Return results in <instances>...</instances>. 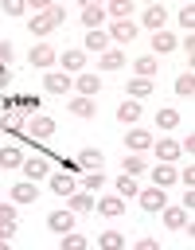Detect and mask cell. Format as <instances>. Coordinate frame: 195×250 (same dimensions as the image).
Returning a JSON list of instances; mask_svg holds the SVG:
<instances>
[{"instance_id":"4316f807","label":"cell","mask_w":195,"mask_h":250,"mask_svg":"<svg viewBox=\"0 0 195 250\" xmlns=\"http://www.w3.org/2000/svg\"><path fill=\"white\" fill-rule=\"evenodd\" d=\"M98 66H101V70H121V66H125V55H121V51H101Z\"/></svg>"},{"instance_id":"b9f144b4","label":"cell","mask_w":195,"mask_h":250,"mask_svg":"<svg viewBox=\"0 0 195 250\" xmlns=\"http://www.w3.org/2000/svg\"><path fill=\"white\" fill-rule=\"evenodd\" d=\"M179 180H183V184H187V188H195V168H191V164H187V168H183V172H179Z\"/></svg>"},{"instance_id":"4fadbf2b","label":"cell","mask_w":195,"mask_h":250,"mask_svg":"<svg viewBox=\"0 0 195 250\" xmlns=\"http://www.w3.org/2000/svg\"><path fill=\"white\" fill-rule=\"evenodd\" d=\"M109 35H113V43H133V39H136V23H129V20H117V23L109 27Z\"/></svg>"},{"instance_id":"ab89813d","label":"cell","mask_w":195,"mask_h":250,"mask_svg":"<svg viewBox=\"0 0 195 250\" xmlns=\"http://www.w3.org/2000/svg\"><path fill=\"white\" fill-rule=\"evenodd\" d=\"M179 27H183V31H191V27H195V8H191V4H187V8H179Z\"/></svg>"},{"instance_id":"7402d4cb","label":"cell","mask_w":195,"mask_h":250,"mask_svg":"<svg viewBox=\"0 0 195 250\" xmlns=\"http://www.w3.org/2000/svg\"><path fill=\"white\" fill-rule=\"evenodd\" d=\"M152 148H156V156H160V164H172V160L179 156V141H156Z\"/></svg>"},{"instance_id":"ee69618b","label":"cell","mask_w":195,"mask_h":250,"mask_svg":"<svg viewBox=\"0 0 195 250\" xmlns=\"http://www.w3.org/2000/svg\"><path fill=\"white\" fill-rule=\"evenodd\" d=\"M183 207H187V211L195 207V191H191V188H183Z\"/></svg>"},{"instance_id":"f546056e","label":"cell","mask_w":195,"mask_h":250,"mask_svg":"<svg viewBox=\"0 0 195 250\" xmlns=\"http://www.w3.org/2000/svg\"><path fill=\"white\" fill-rule=\"evenodd\" d=\"M101 188H105V172H101V168L86 172V180H82V191H90V195H94V191H101Z\"/></svg>"},{"instance_id":"8fae6325","label":"cell","mask_w":195,"mask_h":250,"mask_svg":"<svg viewBox=\"0 0 195 250\" xmlns=\"http://www.w3.org/2000/svg\"><path fill=\"white\" fill-rule=\"evenodd\" d=\"M179 47V39L172 35V31H152V55H168V51H176Z\"/></svg>"},{"instance_id":"74e56055","label":"cell","mask_w":195,"mask_h":250,"mask_svg":"<svg viewBox=\"0 0 195 250\" xmlns=\"http://www.w3.org/2000/svg\"><path fill=\"white\" fill-rule=\"evenodd\" d=\"M62 250H86V238L74 234V230H66V234H62Z\"/></svg>"},{"instance_id":"83f0119b","label":"cell","mask_w":195,"mask_h":250,"mask_svg":"<svg viewBox=\"0 0 195 250\" xmlns=\"http://www.w3.org/2000/svg\"><path fill=\"white\" fill-rule=\"evenodd\" d=\"M176 94H179V98H187V102L195 98V74H191V70L176 78Z\"/></svg>"},{"instance_id":"e0dca14e","label":"cell","mask_w":195,"mask_h":250,"mask_svg":"<svg viewBox=\"0 0 195 250\" xmlns=\"http://www.w3.org/2000/svg\"><path fill=\"white\" fill-rule=\"evenodd\" d=\"M70 113H74V117H94V113H98V102L78 94V98H70Z\"/></svg>"},{"instance_id":"8992f818","label":"cell","mask_w":195,"mask_h":250,"mask_svg":"<svg viewBox=\"0 0 195 250\" xmlns=\"http://www.w3.org/2000/svg\"><path fill=\"white\" fill-rule=\"evenodd\" d=\"M16 238V207L12 203H0V242Z\"/></svg>"},{"instance_id":"ba28073f","label":"cell","mask_w":195,"mask_h":250,"mask_svg":"<svg viewBox=\"0 0 195 250\" xmlns=\"http://www.w3.org/2000/svg\"><path fill=\"white\" fill-rule=\"evenodd\" d=\"M20 168H23V176H27V180H47V176H51V168H47V160H43V156H27Z\"/></svg>"},{"instance_id":"f6af8a7d","label":"cell","mask_w":195,"mask_h":250,"mask_svg":"<svg viewBox=\"0 0 195 250\" xmlns=\"http://www.w3.org/2000/svg\"><path fill=\"white\" fill-rule=\"evenodd\" d=\"M4 82H8V66H0V86H4Z\"/></svg>"},{"instance_id":"4dcf8cb0","label":"cell","mask_w":195,"mask_h":250,"mask_svg":"<svg viewBox=\"0 0 195 250\" xmlns=\"http://www.w3.org/2000/svg\"><path fill=\"white\" fill-rule=\"evenodd\" d=\"M113 188H117V195H121V199H133V195L140 191V188H136V180H133V176H125V172L117 176V184H113Z\"/></svg>"},{"instance_id":"1f68e13d","label":"cell","mask_w":195,"mask_h":250,"mask_svg":"<svg viewBox=\"0 0 195 250\" xmlns=\"http://www.w3.org/2000/svg\"><path fill=\"white\" fill-rule=\"evenodd\" d=\"M98 246H101V250H121V246H125V234H117V230H101V234H98Z\"/></svg>"},{"instance_id":"e575fe53","label":"cell","mask_w":195,"mask_h":250,"mask_svg":"<svg viewBox=\"0 0 195 250\" xmlns=\"http://www.w3.org/2000/svg\"><path fill=\"white\" fill-rule=\"evenodd\" d=\"M20 164H23L20 148H0V168H20Z\"/></svg>"},{"instance_id":"d6a6232c","label":"cell","mask_w":195,"mask_h":250,"mask_svg":"<svg viewBox=\"0 0 195 250\" xmlns=\"http://www.w3.org/2000/svg\"><path fill=\"white\" fill-rule=\"evenodd\" d=\"M136 66V78H152L156 74V55H144V59H133Z\"/></svg>"},{"instance_id":"7bdbcfd3","label":"cell","mask_w":195,"mask_h":250,"mask_svg":"<svg viewBox=\"0 0 195 250\" xmlns=\"http://www.w3.org/2000/svg\"><path fill=\"white\" fill-rule=\"evenodd\" d=\"M4 62H12V43L0 39V66H4Z\"/></svg>"},{"instance_id":"44dd1931","label":"cell","mask_w":195,"mask_h":250,"mask_svg":"<svg viewBox=\"0 0 195 250\" xmlns=\"http://www.w3.org/2000/svg\"><path fill=\"white\" fill-rule=\"evenodd\" d=\"M74 86H78V94H82V98H94V94L101 90V82H98V74H86V70L78 74V82H74Z\"/></svg>"},{"instance_id":"836d02e7","label":"cell","mask_w":195,"mask_h":250,"mask_svg":"<svg viewBox=\"0 0 195 250\" xmlns=\"http://www.w3.org/2000/svg\"><path fill=\"white\" fill-rule=\"evenodd\" d=\"M156 125H160V129H176V125H179V113H176L172 105H164V109H156Z\"/></svg>"},{"instance_id":"7a4b0ae2","label":"cell","mask_w":195,"mask_h":250,"mask_svg":"<svg viewBox=\"0 0 195 250\" xmlns=\"http://www.w3.org/2000/svg\"><path fill=\"white\" fill-rule=\"evenodd\" d=\"M125 148H129V152H144V148H152V133L140 129V125L125 129Z\"/></svg>"},{"instance_id":"9c48e42d","label":"cell","mask_w":195,"mask_h":250,"mask_svg":"<svg viewBox=\"0 0 195 250\" xmlns=\"http://www.w3.org/2000/svg\"><path fill=\"white\" fill-rule=\"evenodd\" d=\"M94 207H98L105 219H117V215H125V199H121V195H101Z\"/></svg>"},{"instance_id":"277c9868","label":"cell","mask_w":195,"mask_h":250,"mask_svg":"<svg viewBox=\"0 0 195 250\" xmlns=\"http://www.w3.org/2000/svg\"><path fill=\"white\" fill-rule=\"evenodd\" d=\"M70 86H74V82H70L66 70H62V74H58V70H47V78H43V90H47V94H70Z\"/></svg>"},{"instance_id":"9a60e30c","label":"cell","mask_w":195,"mask_h":250,"mask_svg":"<svg viewBox=\"0 0 195 250\" xmlns=\"http://www.w3.org/2000/svg\"><path fill=\"white\" fill-rule=\"evenodd\" d=\"M51 191H55V195H74V191H78V184H74V176L55 172V176H51Z\"/></svg>"},{"instance_id":"5b68a950","label":"cell","mask_w":195,"mask_h":250,"mask_svg":"<svg viewBox=\"0 0 195 250\" xmlns=\"http://www.w3.org/2000/svg\"><path fill=\"white\" fill-rule=\"evenodd\" d=\"M47 230H55V234L74 230V211H51L47 215Z\"/></svg>"},{"instance_id":"3957f363","label":"cell","mask_w":195,"mask_h":250,"mask_svg":"<svg viewBox=\"0 0 195 250\" xmlns=\"http://www.w3.org/2000/svg\"><path fill=\"white\" fill-rule=\"evenodd\" d=\"M55 59H58V55H55V47H51V43H35V47H31V55H27V62H31V66H39V70H47Z\"/></svg>"},{"instance_id":"52a82bcc","label":"cell","mask_w":195,"mask_h":250,"mask_svg":"<svg viewBox=\"0 0 195 250\" xmlns=\"http://www.w3.org/2000/svg\"><path fill=\"white\" fill-rule=\"evenodd\" d=\"M82 66H86V51L66 47V51H62V70H66V74H82Z\"/></svg>"},{"instance_id":"d4e9b609","label":"cell","mask_w":195,"mask_h":250,"mask_svg":"<svg viewBox=\"0 0 195 250\" xmlns=\"http://www.w3.org/2000/svg\"><path fill=\"white\" fill-rule=\"evenodd\" d=\"M125 94H133V102L148 98V94H152V78H133V82L125 86Z\"/></svg>"},{"instance_id":"ac0fdd59","label":"cell","mask_w":195,"mask_h":250,"mask_svg":"<svg viewBox=\"0 0 195 250\" xmlns=\"http://www.w3.org/2000/svg\"><path fill=\"white\" fill-rule=\"evenodd\" d=\"M78 164H82L86 172H94V168L105 164V152H101V148H82V152H78Z\"/></svg>"},{"instance_id":"cb8c5ba5","label":"cell","mask_w":195,"mask_h":250,"mask_svg":"<svg viewBox=\"0 0 195 250\" xmlns=\"http://www.w3.org/2000/svg\"><path fill=\"white\" fill-rule=\"evenodd\" d=\"M86 51H98V55H101V51H109V35H105V31H98V27H94V31H86Z\"/></svg>"},{"instance_id":"60d3db41","label":"cell","mask_w":195,"mask_h":250,"mask_svg":"<svg viewBox=\"0 0 195 250\" xmlns=\"http://www.w3.org/2000/svg\"><path fill=\"white\" fill-rule=\"evenodd\" d=\"M23 12H27L23 0H4V16H23Z\"/></svg>"},{"instance_id":"2e32d148","label":"cell","mask_w":195,"mask_h":250,"mask_svg":"<svg viewBox=\"0 0 195 250\" xmlns=\"http://www.w3.org/2000/svg\"><path fill=\"white\" fill-rule=\"evenodd\" d=\"M12 199H16V203H35V199H39V188H35V180H23V184H16V188H12Z\"/></svg>"},{"instance_id":"6da1fadb","label":"cell","mask_w":195,"mask_h":250,"mask_svg":"<svg viewBox=\"0 0 195 250\" xmlns=\"http://www.w3.org/2000/svg\"><path fill=\"white\" fill-rule=\"evenodd\" d=\"M136 199H140L144 211H164V207H168V195H164V188H156V184H152V188H140Z\"/></svg>"},{"instance_id":"d590c367","label":"cell","mask_w":195,"mask_h":250,"mask_svg":"<svg viewBox=\"0 0 195 250\" xmlns=\"http://www.w3.org/2000/svg\"><path fill=\"white\" fill-rule=\"evenodd\" d=\"M121 172L125 176H140L144 172V156H121Z\"/></svg>"},{"instance_id":"f1b7e54d","label":"cell","mask_w":195,"mask_h":250,"mask_svg":"<svg viewBox=\"0 0 195 250\" xmlns=\"http://www.w3.org/2000/svg\"><path fill=\"white\" fill-rule=\"evenodd\" d=\"M27 133H31V137H51V133H55V121H51V117H31Z\"/></svg>"},{"instance_id":"5bb4252c","label":"cell","mask_w":195,"mask_h":250,"mask_svg":"<svg viewBox=\"0 0 195 250\" xmlns=\"http://www.w3.org/2000/svg\"><path fill=\"white\" fill-rule=\"evenodd\" d=\"M117 121H121V125H136V121H140V102H133V98L121 102V105H117Z\"/></svg>"},{"instance_id":"ffe728a7","label":"cell","mask_w":195,"mask_h":250,"mask_svg":"<svg viewBox=\"0 0 195 250\" xmlns=\"http://www.w3.org/2000/svg\"><path fill=\"white\" fill-rule=\"evenodd\" d=\"M27 31L43 39V35H51V31H55V23H51V16H47V12H35V16H31V27H27Z\"/></svg>"},{"instance_id":"7c38bea8","label":"cell","mask_w":195,"mask_h":250,"mask_svg":"<svg viewBox=\"0 0 195 250\" xmlns=\"http://www.w3.org/2000/svg\"><path fill=\"white\" fill-rule=\"evenodd\" d=\"M164 23H168V12H164L160 4L144 8V27H148V31H164Z\"/></svg>"},{"instance_id":"603a6c76","label":"cell","mask_w":195,"mask_h":250,"mask_svg":"<svg viewBox=\"0 0 195 250\" xmlns=\"http://www.w3.org/2000/svg\"><path fill=\"white\" fill-rule=\"evenodd\" d=\"M66 199H70V211H74V215L94 211V195H90V191H74V195H66Z\"/></svg>"},{"instance_id":"484cf974","label":"cell","mask_w":195,"mask_h":250,"mask_svg":"<svg viewBox=\"0 0 195 250\" xmlns=\"http://www.w3.org/2000/svg\"><path fill=\"white\" fill-rule=\"evenodd\" d=\"M164 223H168L172 230H183V227H187V211H183V207H164Z\"/></svg>"},{"instance_id":"30bf717a","label":"cell","mask_w":195,"mask_h":250,"mask_svg":"<svg viewBox=\"0 0 195 250\" xmlns=\"http://www.w3.org/2000/svg\"><path fill=\"white\" fill-rule=\"evenodd\" d=\"M101 20H105V8L94 4V0H86V4H82V23H86V31H94Z\"/></svg>"},{"instance_id":"f35d334b","label":"cell","mask_w":195,"mask_h":250,"mask_svg":"<svg viewBox=\"0 0 195 250\" xmlns=\"http://www.w3.org/2000/svg\"><path fill=\"white\" fill-rule=\"evenodd\" d=\"M47 16H51V23L58 27V23H66V8L62 4H47Z\"/></svg>"},{"instance_id":"8d00e7d4","label":"cell","mask_w":195,"mask_h":250,"mask_svg":"<svg viewBox=\"0 0 195 250\" xmlns=\"http://www.w3.org/2000/svg\"><path fill=\"white\" fill-rule=\"evenodd\" d=\"M105 12H109L113 20H129V12H133V0H113Z\"/></svg>"},{"instance_id":"d6986e66","label":"cell","mask_w":195,"mask_h":250,"mask_svg":"<svg viewBox=\"0 0 195 250\" xmlns=\"http://www.w3.org/2000/svg\"><path fill=\"white\" fill-rule=\"evenodd\" d=\"M176 180H179V172H176L172 164H156V168H152V184H156V188H168V184H176Z\"/></svg>"}]
</instances>
